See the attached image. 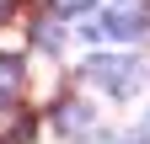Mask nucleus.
Listing matches in <instances>:
<instances>
[{
  "instance_id": "nucleus-1",
  "label": "nucleus",
  "mask_w": 150,
  "mask_h": 144,
  "mask_svg": "<svg viewBox=\"0 0 150 144\" xmlns=\"http://www.w3.org/2000/svg\"><path fill=\"white\" fill-rule=\"evenodd\" d=\"M86 80L102 85L107 96H134L139 80H145V64L123 59V53H97V59H86Z\"/></svg>"
},
{
  "instance_id": "nucleus-3",
  "label": "nucleus",
  "mask_w": 150,
  "mask_h": 144,
  "mask_svg": "<svg viewBox=\"0 0 150 144\" xmlns=\"http://www.w3.org/2000/svg\"><path fill=\"white\" fill-rule=\"evenodd\" d=\"M27 123H32V117L22 112V107H11V101H6V107H0V144H27V139H32Z\"/></svg>"
},
{
  "instance_id": "nucleus-4",
  "label": "nucleus",
  "mask_w": 150,
  "mask_h": 144,
  "mask_svg": "<svg viewBox=\"0 0 150 144\" xmlns=\"http://www.w3.org/2000/svg\"><path fill=\"white\" fill-rule=\"evenodd\" d=\"M54 123H59L64 134H86V128H91L97 117H91V107H86V101H59V112H54Z\"/></svg>"
},
{
  "instance_id": "nucleus-8",
  "label": "nucleus",
  "mask_w": 150,
  "mask_h": 144,
  "mask_svg": "<svg viewBox=\"0 0 150 144\" xmlns=\"http://www.w3.org/2000/svg\"><path fill=\"white\" fill-rule=\"evenodd\" d=\"M118 144H150V134H139V139H118Z\"/></svg>"
},
{
  "instance_id": "nucleus-6",
  "label": "nucleus",
  "mask_w": 150,
  "mask_h": 144,
  "mask_svg": "<svg viewBox=\"0 0 150 144\" xmlns=\"http://www.w3.org/2000/svg\"><path fill=\"white\" fill-rule=\"evenodd\" d=\"M38 43H43V48H59L64 38H59V27H54V22H38Z\"/></svg>"
},
{
  "instance_id": "nucleus-7",
  "label": "nucleus",
  "mask_w": 150,
  "mask_h": 144,
  "mask_svg": "<svg viewBox=\"0 0 150 144\" xmlns=\"http://www.w3.org/2000/svg\"><path fill=\"white\" fill-rule=\"evenodd\" d=\"M59 6H64V11H86L91 0H59Z\"/></svg>"
},
{
  "instance_id": "nucleus-2",
  "label": "nucleus",
  "mask_w": 150,
  "mask_h": 144,
  "mask_svg": "<svg viewBox=\"0 0 150 144\" xmlns=\"http://www.w3.org/2000/svg\"><path fill=\"white\" fill-rule=\"evenodd\" d=\"M107 38H150V6L123 0L118 11H107Z\"/></svg>"
},
{
  "instance_id": "nucleus-9",
  "label": "nucleus",
  "mask_w": 150,
  "mask_h": 144,
  "mask_svg": "<svg viewBox=\"0 0 150 144\" xmlns=\"http://www.w3.org/2000/svg\"><path fill=\"white\" fill-rule=\"evenodd\" d=\"M11 6H16V0H0V16H6V11H11Z\"/></svg>"
},
{
  "instance_id": "nucleus-5",
  "label": "nucleus",
  "mask_w": 150,
  "mask_h": 144,
  "mask_svg": "<svg viewBox=\"0 0 150 144\" xmlns=\"http://www.w3.org/2000/svg\"><path fill=\"white\" fill-rule=\"evenodd\" d=\"M16 85H22V59H16V53H6V59H0V91L16 96Z\"/></svg>"
}]
</instances>
